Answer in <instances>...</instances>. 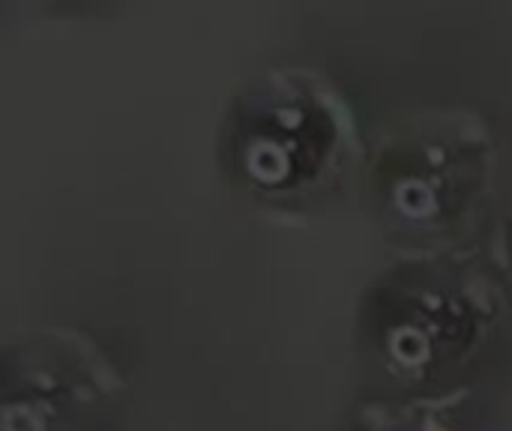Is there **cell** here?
Listing matches in <instances>:
<instances>
[{"label":"cell","mask_w":512,"mask_h":431,"mask_svg":"<svg viewBox=\"0 0 512 431\" xmlns=\"http://www.w3.org/2000/svg\"><path fill=\"white\" fill-rule=\"evenodd\" d=\"M498 315V285L474 258L423 249L378 276L363 324L387 375L402 384H441L477 363Z\"/></svg>","instance_id":"obj_1"},{"label":"cell","mask_w":512,"mask_h":431,"mask_svg":"<svg viewBox=\"0 0 512 431\" xmlns=\"http://www.w3.org/2000/svg\"><path fill=\"white\" fill-rule=\"evenodd\" d=\"M228 165L270 201H300L327 189L354 153L345 96L318 72L276 66L249 78L225 123Z\"/></svg>","instance_id":"obj_2"},{"label":"cell","mask_w":512,"mask_h":431,"mask_svg":"<svg viewBox=\"0 0 512 431\" xmlns=\"http://www.w3.org/2000/svg\"><path fill=\"white\" fill-rule=\"evenodd\" d=\"M495 174V135L465 108L396 120L369 150V186L381 213L429 240L465 234L486 210Z\"/></svg>","instance_id":"obj_3"},{"label":"cell","mask_w":512,"mask_h":431,"mask_svg":"<svg viewBox=\"0 0 512 431\" xmlns=\"http://www.w3.org/2000/svg\"><path fill=\"white\" fill-rule=\"evenodd\" d=\"M120 393L111 363L78 333L39 330L12 339L0 375V429L81 431Z\"/></svg>","instance_id":"obj_4"},{"label":"cell","mask_w":512,"mask_h":431,"mask_svg":"<svg viewBox=\"0 0 512 431\" xmlns=\"http://www.w3.org/2000/svg\"><path fill=\"white\" fill-rule=\"evenodd\" d=\"M348 431H465L456 420V402L414 399L366 405Z\"/></svg>","instance_id":"obj_5"},{"label":"cell","mask_w":512,"mask_h":431,"mask_svg":"<svg viewBox=\"0 0 512 431\" xmlns=\"http://www.w3.org/2000/svg\"><path fill=\"white\" fill-rule=\"evenodd\" d=\"M492 261L498 267L501 285H507V291L512 294V207L507 210V216L498 222L495 237H492Z\"/></svg>","instance_id":"obj_6"}]
</instances>
